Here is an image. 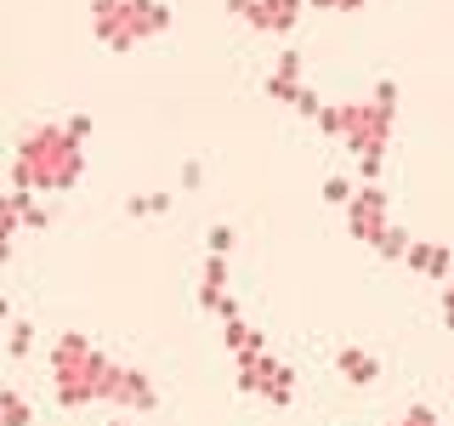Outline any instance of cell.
<instances>
[{
  "label": "cell",
  "mask_w": 454,
  "mask_h": 426,
  "mask_svg": "<svg viewBox=\"0 0 454 426\" xmlns=\"http://www.w3.org/2000/svg\"><path fill=\"white\" fill-rule=\"evenodd\" d=\"M85 131L91 125L80 120H68V125H35L23 142H18V160H12V188H23V193H63V188H74L80 182V170H85Z\"/></svg>",
  "instance_id": "cell-1"
},
{
  "label": "cell",
  "mask_w": 454,
  "mask_h": 426,
  "mask_svg": "<svg viewBox=\"0 0 454 426\" xmlns=\"http://www.w3.org/2000/svg\"><path fill=\"white\" fill-rule=\"evenodd\" d=\"M120 369L103 347H91L85 335H57L51 341V387H57V404L63 409H80V404H114V387H120Z\"/></svg>",
  "instance_id": "cell-2"
},
{
  "label": "cell",
  "mask_w": 454,
  "mask_h": 426,
  "mask_svg": "<svg viewBox=\"0 0 454 426\" xmlns=\"http://www.w3.org/2000/svg\"><path fill=\"white\" fill-rule=\"evenodd\" d=\"M392 114H397V85L380 80L369 97H352V103H340V142H347L352 154H358V170L364 182L380 177V165H387V137H392Z\"/></svg>",
  "instance_id": "cell-3"
},
{
  "label": "cell",
  "mask_w": 454,
  "mask_h": 426,
  "mask_svg": "<svg viewBox=\"0 0 454 426\" xmlns=\"http://www.w3.org/2000/svg\"><path fill=\"white\" fill-rule=\"evenodd\" d=\"M170 23L160 0H91V28L108 51H131L142 40H153Z\"/></svg>",
  "instance_id": "cell-4"
},
{
  "label": "cell",
  "mask_w": 454,
  "mask_h": 426,
  "mask_svg": "<svg viewBox=\"0 0 454 426\" xmlns=\"http://www.w3.org/2000/svg\"><path fill=\"white\" fill-rule=\"evenodd\" d=\"M233 375H239V392H255V398H267L273 409H290V398H295V369L273 359V352H245V359H233Z\"/></svg>",
  "instance_id": "cell-5"
},
{
  "label": "cell",
  "mask_w": 454,
  "mask_h": 426,
  "mask_svg": "<svg viewBox=\"0 0 454 426\" xmlns=\"http://www.w3.org/2000/svg\"><path fill=\"white\" fill-rule=\"evenodd\" d=\"M347 227H352V239H364L369 250L380 245V239L392 233V205H387V188L380 182H358L352 188V199H347Z\"/></svg>",
  "instance_id": "cell-6"
},
{
  "label": "cell",
  "mask_w": 454,
  "mask_h": 426,
  "mask_svg": "<svg viewBox=\"0 0 454 426\" xmlns=\"http://www.w3.org/2000/svg\"><path fill=\"white\" fill-rule=\"evenodd\" d=\"M227 12H233L239 23H250L255 35H290V28L301 23L307 0H227Z\"/></svg>",
  "instance_id": "cell-7"
},
{
  "label": "cell",
  "mask_w": 454,
  "mask_h": 426,
  "mask_svg": "<svg viewBox=\"0 0 454 426\" xmlns=\"http://www.w3.org/2000/svg\"><path fill=\"white\" fill-rule=\"evenodd\" d=\"M267 97H273V103H290V108L307 97V85H301V51H278L273 75H267Z\"/></svg>",
  "instance_id": "cell-8"
},
{
  "label": "cell",
  "mask_w": 454,
  "mask_h": 426,
  "mask_svg": "<svg viewBox=\"0 0 454 426\" xmlns=\"http://www.w3.org/2000/svg\"><path fill=\"white\" fill-rule=\"evenodd\" d=\"M114 404H120V409H137V415H142V409L160 404V392H153V381L142 375V369L125 364V369H120V387H114Z\"/></svg>",
  "instance_id": "cell-9"
},
{
  "label": "cell",
  "mask_w": 454,
  "mask_h": 426,
  "mask_svg": "<svg viewBox=\"0 0 454 426\" xmlns=\"http://www.w3.org/2000/svg\"><path fill=\"white\" fill-rule=\"evenodd\" d=\"M335 364H340V375H347L352 387H369V381H380V359H375V352H364V347H340Z\"/></svg>",
  "instance_id": "cell-10"
},
{
  "label": "cell",
  "mask_w": 454,
  "mask_h": 426,
  "mask_svg": "<svg viewBox=\"0 0 454 426\" xmlns=\"http://www.w3.org/2000/svg\"><path fill=\"white\" fill-rule=\"evenodd\" d=\"M403 262L415 267V273H432V279H449L454 273V262H449V250L443 245H420V239H409V250H403Z\"/></svg>",
  "instance_id": "cell-11"
},
{
  "label": "cell",
  "mask_w": 454,
  "mask_h": 426,
  "mask_svg": "<svg viewBox=\"0 0 454 426\" xmlns=\"http://www.w3.org/2000/svg\"><path fill=\"white\" fill-rule=\"evenodd\" d=\"M222 341H227V352H233V359H245V352H262V347H267L262 330H250L239 312H233V319H222Z\"/></svg>",
  "instance_id": "cell-12"
},
{
  "label": "cell",
  "mask_w": 454,
  "mask_h": 426,
  "mask_svg": "<svg viewBox=\"0 0 454 426\" xmlns=\"http://www.w3.org/2000/svg\"><path fill=\"white\" fill-rule=\"evenodd\" d=\"M23 227V210H18V193H0V262L12 256V239Z\"/></svg>",
  "instance_id": "cell-13"
},
{
  "label": "cell",
  "mask_w": 454,
  "mask_h": 426,
  "mask_svg": "<svg viewBox=\"0 0 454 426\" xmlns=\"http://www.w3.org/2000/svg\"><path fill=\"white\" fill-rule=\"evenodd\" d=\"M28 415H35V409H28L12 387H0V426H28Z\"/></svg>",
  "instance_id": "cell-14"
},
{
  "label": "cell",
  "mask_w": 454,
  "mask_h": 426,
  "mask_svg": "<svg viewBox=\"0 0 454 426\" xmlns=\"http://www.w3.org/2000/svg\"><path fill=\"white\" fill-rule=\"evenodd\" d=\"M165 205H170V193H142V199H131L125 210H131V217H160Z\"/></svg>",
  "instance_id": "cell-15"
},
{
  "label": "cell",
  "mask_w": 454,
  "mask_h": 426,
  "mask_svg": "<svg viewBox=\"0 0 454 426\" xmlns=\"http://www.w3.org/2000/svg\"><path fill=\"white\" fill-rule=\"evenodd\" d=\"M28 347H35V330H28V324H12V359H23Z\"/></svg>",
  "instance_id": "cell-16"
},
{
  "label": "cell",
  "mask_w": 454,
  "mask_h": 426,
  "mask_svg": "<svg viewBox=\"0 0 454 426\" xmlns=\"http://www.w3.org/2000/svg\"><path fill=\"white\" fill-rule=\"evenodd\" d=\"M392 426H437V415H432V409H420V404H415L409 415H397Z\"/></svg>",
  "instance_id": "cell-17"
},
{
  "label": "cell",
  "mask_w": 454,
  "mask_h": 426,
  "mask_svg": "<svg viewBox=\"0 0 454 426\" xmlns=\"http://www.w3.org/2000/svg\"><path fill=\"white\" fill-rule=\"evenodd\" d=\"M307 6H318V12H358V6H369V0H307Z\"/></svg>",
  "instance_id": "cell-18"
},
{
  "label": "cell",
  "mask_w": 454,
  "mask_h": 426,
  "mask_svg": "<svg viewBox=\"0 0 454 426\" xmlns=\"http://www.w3.org/2000/svg\"><path fill=\"white\" fill-rule=\"evenodd\" d=\"M324 193H330L335 205H347V199H352V182H347V177H335V182H324Z\"/></svg>",
  "instance_id": "cell-19"
},
{
  "label": "cell",
  "mask_w": 454,
  "mask_h": 426,
  "mask_svg": "<svg viewBox=\"0 0 454 426\" xmlns=\"http://www.w3.org/2000/svg\"><path fill=\"white\" fill-rule=\"evenodd\" d=\"M210 250H216V256L233 250V227H216V233H210Z\"/></svg>",
  "instance_id": "cell-20"
},
{
  "label": "cell",
  "mask_w": 454,
  "mask_h": 426,
  "mask_svg": "<svg viewBox=\"0 0 454 426\" xmlns=\"http://www.w3.org/2000/svg\"><path fill=\"white\" fill-rule=\"evenodd\" d=\"M443 319H449V330H454V273L443 279Z\"/></svg>",
  "instance_id": "cell-21"
},
{
  "label": "cell",
  "mask_w": 454,
  "mask_h": 426,
  "mask_svg": "<svg viewBox=\"0 0 454 426\" xmlns=\"http://www.w3.org/2000/svg\"><path fill=\"white\" fill-rule=\"evenodd\" d=\"M0 319H12V307H6V296H0Z\"/></svg>",
  "instance_id": "cell-22"
},
{
  "label": "cell",
  "mask_w": 454,
  "mask_h": 426,
  "mask_svg": "<svg viewBox=\"0 0 454 426\" xmlns=\"http://www.w3.org/2000/svg\"><path fill=\"white\" fill-rule=\"evenodd\" d=\"M114 426H131V421H114Z\"/></svg>",
  "instance_id": "cell-23"
}]
</instances>
